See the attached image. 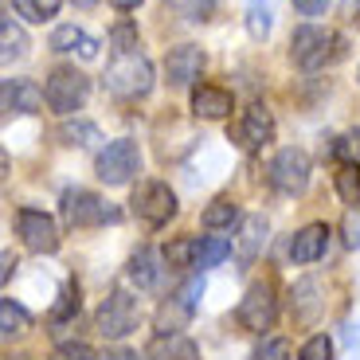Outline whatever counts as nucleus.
<instances>
[{
    "mask_svg": "<svg viewBox=\"0 0 360 360\" xmlns=\"http://www.w3.org/2000/svg\"><path fill=\"white\" fill-rule=\"evenodd\" d=\"M294 8L302 12V16H321V12L329 8V0H294Z\"/></svg>",
    "mask_w": 360,
    "mask_h": 360,
    "instance_id": "nucleus-39",
    "label": "nucleus"
},
{
    "mask_svg": "<svg viewBox=\"0 0 360 360\" xmlns=\"http://www.w3.org/2000/svg\"><path fill=\"white\" fill-rule=\"evenodd\" d=\"M286 349H290L286 341H270L266 349L259 352V360H278V356H286Z\"/></svg>",
    "mask_w": 360,
    "mask_h": 360,
    "instance_id": "nucleus-40",
    "label": "nucleus"
},
{
    "mask_svg": "<svg viewBox=\"0 0 360 360\" xmlns=\"http://www.w3.org/2000/svg\"><path fill=\"white\" fill-rule=\"evenodd\" d=\"M129 204H134V216L149 227H161L176 216V196H172V188L165 180H145V184H137Z\"/></svg>",
    "mask_w": 360,
    "mask_h": 360,
    "instance_id": "nucleus-8",
    "label": "nucleus"
},
{
    "mask_svg": "<svg viewBox=\"0 0 360 360\" xmlns=\"http://www.w3.org/2000/svg\"><path fill=\"white\" fill-rule=\"evenodd\" d=\"M274 314H278V297H274V286L270 282H255L251 290L243 294L239 302V325H243L247 333H266L270 325H274Z\"/></svg>",
    "mask_w": 360,
    "mask_h": 360,
    "instance_id": "nucleus-9",
    "label": "nucleus"
},
{
    "mask_svg": "<svg viewBox=\"0 0 360 360\" xmlns=\"http://www.w3.org/2000/svg\"><path fill=\"white\" fill-rule=\"evenodd\" d=\"M145 356L149 360H200V349L184 333H161V337H153V345H149Z\"/></svg>",
    "mask_w": 360,
    "mask_h": 360,
    "instance_id": "nucleus-19",
    "label": "nucleus"
},
{
    "mask_svg": "<svg viewBox=\"0 0 360 360\" xmlns=\"http://www.w3.org/2000/svg\"><path fill=\"white\" fill-rule=\"evenodd\" d=\"M169 4L180 12V16H188V20H207L212 8H216V0H169Z\"/></svg>",
    "mask_w": 360,
    "mask_h": 360,
    "instance_id": "nucleus-34",
    "label": "nucleus"
},
{
    "mask_svg": "<svg viewBox=\"0 0 360 360\" xmlns=\"http://www.w3.org/2000/svg\"><path fill=\"white\" fill-rule=\"evenodd\" d=\"M341 36L337 32H329V27H317V24H302L290 36V59H294L297 67H306V71H317V67H325L329 59H337L341 55Z\"/></svg>",
    "mask_w": 360,
    "mask_h": 360,
    "instance_id": "nucleus-1",
    "label": "nucleus"
},
{
    "mask_svg": "<svg viewBox=\"0 0 360 360\" xmlns=\"http://www.w3.org/2000/svg\"><path fill=\"white\" fill-rule=\"evenodd\" d=\"M192 110H196L200 117H227L235 110V98H231V90L200 82V86L192 90Z\"/></svg>",
    "mask_w": 360,
    "mask_h": 360,
    "instance_id": "nucleus-17",
    "label": "nucleus"
},
{
    "mask_svg": "<svg viewBox=\"0 0 360 360\" xmlns=\"http://www.w3.org/2000/svg\"><path fill=\"white\" fill-rule=\"evenodd\" d=\"M204 71V51L196 44H180L165 55V79L169 86H192Z\"/></svg>",
    "mask_w": 360,
    "mask_h": 360,
    "instance_id": "nucleus-12",
    "label": "nucleus"
},
{
    "mask_svg": "<svg viewBox=\"0 0 360 360\" xmlns=\"http://www.w3.org/2000/svg\"><path fill=\"white\" fill-rule=\"evenodd\" d=\"M47 47L51 51H79L82 59H94L98 55V39H90L79 24H59L51 32V39H47Z\"/></svg>",
    "mask_w": 360,
    "mask_h": 360,
    "instance_id": "nucleus-18",
    "label": "nucleus"
},
{
    "mask_svg": "<svg viewBox=\"0 0 360 360\" xmlns=\"http://www.w3.org/2000/svg\"><path fill=\"white\" fill-rule=\"evenodd\" d=\"M345 247L360 251V204H352L349 216H345Z\"/></svg>",
    "mask_w": 360,
    "mask_h": 360,
    "instance_id": "nucleus-37",
    "label": "nucleus"
},
{
    "mask_svg": "<svg viewBox=\"0 0 360 360\" xmlns=\"http://www.w3.org/2000/svg\"><path fill=\"white\" fill-rule=\"evenodd\" d=\"M333 153L341 165H360V129H349V134L333 145Z\"/></svg>",
    "mask_w": 360,
    "mask_h": 360,
    "instance_id": "nucleus-32",
    "label": "nucleus"
},
{
    "mask_svg": "<svg viewBox=\"0 0 360 360\" xmlns=\"http://www.w3.org/2000/svg\"><path fill=\"white\" fill-rule=\"evenodd\" d=\"M325 251H329V227H325V224L302 227V231L294 235V243H290V259L302 262V266H309V262L325 259Z\"/></svg>",
    "mask_w": 360,
    "mask_h": 360,
    "instance_id": "nucleus-15",
    "label": "nucleus"
},
{
    "mask_svg": "<svg viewBox=\"0 0 360 360\" xmlns=\"http://www.w3.org/2000/svg\"><path fill=\"white\" fill-rule=\"evenodd\" d=\"M165 255H157L153 247H137L134 255H129V266H126V274H129V282H134L137 290H157L161 286V278H165Z\"/></svg>",
    "mask_w": 360,
    "mask_h": 360,
    "instance_id": "nucleus-13",
    "label": "nucleus"
},
{
    "mask_svg": "<svg viewBox=\"0 0 360 360\" xmlns=\"http://www.w3.org/2000/svg\"><path fill=\"white\" fill-rule=\"evenodd\" d=\"M337 196L345 204H360V165H341L337 169Z\"/></svg>",
    "mask_w": 360,
    "mask_h": 360,
    "instance_id": "nucleus-27",
    "label": "nucleus"
},
{
    "mask_svg": "<svg viewBox=\"0 0 360 360\" xmlns=\"http://www.w3.org/2000/svg\"><path fill=\"white\" fill-rule=\"evenodd\" d=\"M12 270H16V259H12V255H4V270H0V282H8V278H12Z\"/></svg>",
    "mask_w": 360,
    "mask_h": 360,
    "instance_id": "nucleus-43",
    "label": "nucleus"
},
{
    "mask_svg": "<svg viewBox=\"0 0 360 360\" xmlns=\"http://www.w3.org/2000/svg\"><path fill=\"white\" fill-rule=\"evenodd\" d=\"M188 317H192V309H188V306H180V297L172 294L169 302L157 309V329H161V333H180V325L188 321Z\"/></svg>",
    "mask_w": 360,
    "mask_h": 360,
    "instance_id": "nucleus-24",
    "label": "nucleus"
},
{
    "mask_svg": "<svg viewBox=\"0 0 360 360\" xmlns=\"http://www.w3.org/2000/svg\"><path fill=\"white\" fill-rule=\"evenodd\" d=\"M270 137H274V117H270V110L262 102L247 106L243 117H239V129H235V141L243 145L247 153H259L262 145H270Z\"/></svg>",
    "mask_w": 360,
    "mask_h": 360,
    "instance_id": "nucleus-11",
    "label": "nucleus"
},
{
    "mask_svg": "<svg viewBox=\"0 0 360 360\" xmlns=\"http://www.w3.org/2000/svg\"><path fill=\"white\" fill-rule=\"evenodd\" d=\"M55 360H102V356H94L90 345L75 341V345H59V349H55Z\"/></svg>",
    "mask_w": 360,
    "mask_h": 360,
    "instance_id": "nucleus-38",
    "label": "nucleus"
},
{
    "mask_svg": "<svg viewBox=\"0 0 360 360\" xmlns=\"http://www.w3.org/2000/svg\"><path fill=\"white\" fill-rule=\"evenodd\" d=\"M44 98L55 114H75L90 98V79L75 67H55L44 82Z\"/></svg>",
    "mask_w": 360,
    "mask_h": 360,
    "instance_id": "nucleus-4",
    "label": "nucleus"
},
{
    "mask_svg": "<svg viewBox=\"0 0 360 360\" xmlns=\"http://www.w3.org/2000/svg\"><path fill=\"white\" fill-rule=\"evenodd\" d=\"M297 360H333V341L325 333H314L302 349H297Z\"/></svg>",
    "mask_w": 360,
    "mask_h": 360,
    "instance_id": "nucleus-31",
    "label": "nucleus"
},
{
    "mask_svg": "<svg viewBox=\"0 0 360 360\" xmlns=\"http://www.w3.org/2000/svg\"><path fill=\"white\" fill-rule=\"evenodd\" d=\"M165 262H169V270L196 266V239H176V243H169L165 247Z\"/></svg>",
    "mask_w": 360,
    "mask_h": 360,
    "instance_id": "nucleus-26",
    "label": "nucleus"
},
{
    "mask_svg": "<svg viewBox=\"0 0 360 360\" xmlns=\"http://www.w3.org/2000/svg\"><path fill=\"white\" fill-rule=\"evenodd\" d=\"M59 4H63V0H12L16 16H24L27 24H44V20H51L55 12H59Z\"/></svg>",
    "mask_w": 360,
    "mask_h": 360,
    "instance_id": "nucleus-25",
    "label": "nucleus"
},
{
    "mask_svg": "<svg viewBox=\"0 0 360 360\" xmlns=\"http://www.w3.org/2000/svg\"><path fill=\"white\" fill-rule=\"evenodd\" d=\"M79 286L75 282H67L63 286V294H59V302H55V309H51V325H63V321H71L75 314H79Z\"/></svg>",
    "mask_w": 360,
    "mask_h": 360,
    "instance_id": "nucleus-29",
    "label": "nucleus"
},
{
    "mask_svg": "<svg viewBox=\"0 0 360 360\" xmlns=\"http://www.w3.org/2000/svg\"><path fill=\"white\" fill-rule=\"evenodd\" d=\"M106 90L114 94V98H145L149 90H153V67H149V59L145 55H117L114 63L106 67Z\"/></svg>",
    "mask_w": 360,
    "mask_h": 360,
    "instance_id": "nucleus-2",
    "label": "nucleus"
},
{
    "mask_svg": "<svg viewBox=\"0 0 360 360\" xmlns=\"http://www.w3.org/2000/svg\"><path fill=\"white\" fill-rule=\"evenodd\" d=\"M176 297H180V306H188L192 314H196V306H200V297H204V274H192L184 286L176 290Z\"/></svg>",
    "mask_w": 360,
    "mask_h": 360,
    "instance_id": "nucleus-36",
    "label": "nucleus"
},
{
    "mask_svg": "<svg viewBox=\"0 0 360 360\" xmlns=\"http://www.w3.org/2000/svg\"><path fill=\"white\" fill-rule=\"evenodd\" d=\"M247 32H251V39H266L270 36V8H266V0H251V4H247Z\"/></svg>",
    "mask_w": 360,
    "mask_h": 360,
    "instance_id": "nucleus-30",
    "label": "nucleus"
},
{
    "mask_svg": "<svg viewBox=\"0 0 360 360\" xmlns=\"http://www.w3.org/2000/svg\"><path fill=\"white\" fill-rule=\"evenodd\" d=\"M262 247H266V219L262 216H243L239 219V235H235V259L243 262V266H251V262L262 255Z\"/></svg>",
    "mask_w": 360,
    "mask_h": 360,
    "instance_id": "nucleus-14",
    "label": "nucleus"
},
{
    "mask_svg": "<svg viewBox=\"0 0 360 360\" xmlns=\"http://www.w3.org/2000/svg\"><path fill=\"white\" fill-rule=\"evenodd\" d=\"M110 44H114L117 55H134L137 51V27L134 24H117L114 32H110Z\"/></svg>",
    "mask_w": 360,
    "mask_h": 360,
    "instance_id": "nucleus-33",
    "label": "nucleus"
},
{
    "mask_svg": "<svg viewBox=\"0 0 360 360\" xmlns=\"http://www.w3.org/2000/svg\"><path fill=\"white\" fill-rule=\"evenodd\" d=\"M0 55H4V63L24 59V55H27V36H24V27L12 20V12L0 20Z\"/></svg>",
    "mask_w": 360,
    "mask_h": 360,
    "instance_id": "nucleus-21",
    "label": "nucleus"
},
{
    "mask_svg": "<svg viewBox=\"0 0 360 360\" xmlns=\"http://www.w3.org/2000/svg\"><path fill=\"white\" fill-rule=\"evenodd\" d=\"M39 102L47 98L32 79H4V110L8 114H36Z\"/></svg>",
    "mask_w": 360,
    "mask_h": 360,
    "instance_id": "nucleus-16",
    "label": "nucleus"
},
{
    "mask_svg": "<svg viewBox=\"0 0 360 360\" xmlns=\"http://www.w3.org/2000/svg\"><path fill=\"white\" fill-rule=\"evenodd\" d=\"M59 204H63L67 227H102V224H117L122 219V212L114 204H106L98 192H90V188H67Z\"/></svg>",
    "mask_w": 360,
    "mask_h": 360,
    "instance_id": "nucleus-3",
    "label": "nucleus"
},
{
    "mask_svg": "<svg viewBox=\"0 0 360 360\" xmlns=\"http://www.w3.org/2000/svg\"><path fill=\"white\" fill-rule=\"evenodd\" d=\"M235 219H239V207H235L231 200H216V204H207V207H204L200 224H204L207 231H227Z\"/></svg>",
    "mask_w": 360,
    "mask_h": 360,
    "instance_id": "nucleus-23",
    "label": "nucleus"
},
{
    "mask_svg": "<svg viewBox=\"0 0 360 360\" xmlns=\"http://www.w3.org/2000/svg\"><path fill=\"white\" fill-rule=\"evenodd\" d=\"M59 137H63L67 145H82V149L102 141L98 126H90V122H63V126H59Z\"/></svg>",
    "mask_w": 360,
    "mask_h": 360,
    "instance_id": "nucleus-28",
    "label": "nucleus"
},
{
    "mask_svg": "<svg viewBox=\"0 0 360 360\" xmlns=\"http://www.w3.org/2000/svg\"><path fill=\"white\" fill-rule=\"evenodd\" d=\"M110 4H114L117 12H134L137 4H145V0H110Z\"/></svg>",
    "mask_w": 360,
    "mask_h": 360,
    "instance_id": "nucleus-42",
    "label": "nucleus"
},
{
    "mask_svg": "<svg viewBox=\"0 0 360 360\" xmlns=\"http://www.w3.org/2000/svg\"><path fill=\"white\" fill-rule=\"evenodd\" d=\"M270 184H274L282 196H302L306 184H309V153L306 149H294V145L278 149L274 161H270Z\"/></svg>",
    "mask_w": 360,
    "mask_h": 360,
    "instance_id": "nucleus-7",
    "label": "nucleus"
},
{
    "mask_svg": "<svg viewBox=\"0 0 360 360\" xmlns=\"http://www.w3.org/2000/svg\"><path fill=\"white\" fill-rule=\"evenodd\" d=\"M141 321V309H137V297H129L126 290H114L110 297H102L98 306V333L110 341H122L129 337Z\"/></svg>",
    "mask_w": 360,
    "mask_h": 360,
    "instance_id": "nucleus-6",
    "label": "nucleus"
},
{
    "mask_svg": "<svg viewBox=\"0 0 360 360\" xmlns=\"http://www.w3.org/2000/svg\"><path fill=\"white\" fill-rule=\"evenodd\" d=\"M27 325H32V314H27L24 306H16L12 297H4V302H0V333L20 337V333H27Z\"/></svg>",
    "mask_w": 360,
    "mask_h": 360,
    "instance_id": "nucleus-22",
    "label": "nucleus"
},
{
    "mask_svg": "<svg viewBox=\"0 0 360 360\" xmlns=\"http://www.w3.org/2000/svg\"><path fill=\"white\" fill-rule=\"evenodd\" d=\"M94 169H98V180L110 184V188L129 184V180L137 176V169H141V149H137V141H129V137H117V141H110L98 153Z\"/></svg>",
    "mask_w": 360,
    "mask_h": 360,
    "instance_id": "nucleus-5",
    "label": "nucleus"
},
{
    "mask_svg": "<svg viewBox=\"0 0 360 360\" xmlns=\"http://www.w3.org/2000/svg\"><path fill=\"white\" fill-rule=\"evenodd\" d=\"M302 302H297V317L302 321H314V314H317V302H314V294H317V282H297V290H294Z\"/></svg>",
    "mask_w": 360,
    "mask_h": 360,
    "instance_id": "nucleus-35",
    "label": "nucleus"
},
{
    "mask_svg": "<svg viewBox=\"0 0 360 360\" xmlns=\"http://www.w3.org/2000/svg\"><path fill=\"white\" fill-rule=\"evenodd\" d=\"M75 8H94V4H98V0H71Z\"/></svg>",
    "mask_w": 360,
    "mask_h": 360,
    "instance_id": "nucleus-44",
    "label": "nucleus"
},
{
    "mask_svg": "<svg viewBox=\"0 0 360 360\" xmlns=\"http://www.w3.org/2000/svg\"><path fill=\"white\" fill-rule=\"evenodd\" d=\"M16 235L24 239L27 251L36 255H51L59 251V224H55L47 212H39V207H24L16 216Z\"/></svg>",
    "mask_w": 360,
    "mask_h": 360,
    "instance_id": "nucleus-10",
    "label": "nucleus"
},
{
    "mask_svg": "<svg viewBox=\"0 0 360 360\" xmlns=\"http://www.w3.org/2000/svg\"><path fill=\"white\" fill-rule=\"evenodd\" d=\"M231 247H235L231 235H204V239H196V266L200 270L219 266V262L231 255Z\"/></svg>",
    "mask_w": 360,
    "mask_h": 360,
    "instance_id": "nucleus-20",
    "label": "nucleus"
},
{
    "mask_svg": "<svg viewBox=\"0 0 360 360\" xmlns=\"http://www.w3.org/2000/svg\"><path fill=\"white\" fill-rule=\"evenodd\" d=\"M102 360H137V352L134 349H110V352H102Z\"/></svg>",
    "mask_w": 360,
    "mask_h": 360,
    "instance_id": "nucleus-41",
    "label": "nucleus"
},
{
    "mask_svg": "<svg viewBox=\"0 0 360 360\" xmlns=\"http://www.w3.org/2000/svg\"><path fill=\"white\" fill-rule=\"evenodd\" d=\"M349 12H352V16H360V0H349Z\"/></svg>",
    "mask_w": 360,
    "mask_h": 360,
    "instance_id": "nucleus-45",
    "label": "nucleus"
}]
</instances>
